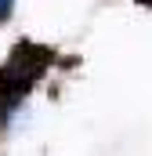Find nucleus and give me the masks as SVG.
Instances as JSON below:
<instances>
[{"mask_svg":"<svg viewBox=\"0 0 152 156\" xmlns=\"http://www.w3.org/2000/svg\"><path fill=\"white\" fill-rule=\"evenodd\" d=\"M51 62H54V51L36 44V40H22L11 51L7 66L0 69V105H4V113L15 109L22 94H29V87L47 73Z\"/></svg>","mask_w":152,"mask_h":156,"instance_id":"f257e3e1","label":"nucleus"},{"mask_svg":"<svg viewBox=\"0 0 152 156\" xmlns=\"http://www.w3.org/2000/svg\"><path fill=\"white\" fill-rule=\"evenodd\" d=\"M11 7H15V0H0V26L11 18Z\"/></svg>","mask_w":152,"mask_h":156,"instance_id":"f03ea898","label":"nucleus"},{"mask_svg":"<svg viewBox=\"0 0 152 156\" xmlns=\"http://www.w3.org/2000/svg\"><path fill=\"white\" fill-rule=\"evenodd\" d=\"M138 4H141V7H152V0H138Z\"/></svg>","mask_w":152,"mask_h":156,"instance_id":"7ed1b4c3","label":"nucleus"}]
</instances>
